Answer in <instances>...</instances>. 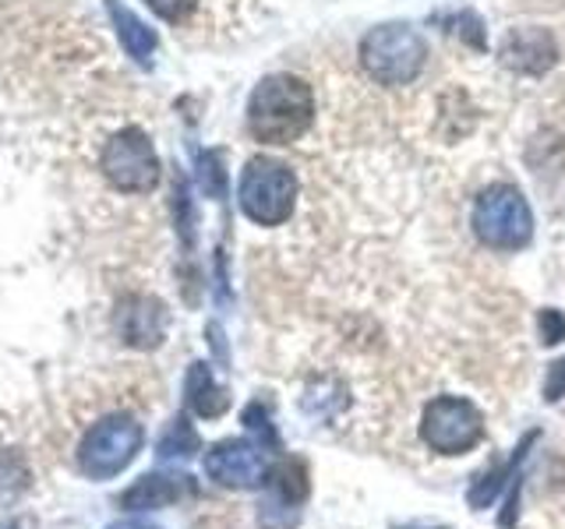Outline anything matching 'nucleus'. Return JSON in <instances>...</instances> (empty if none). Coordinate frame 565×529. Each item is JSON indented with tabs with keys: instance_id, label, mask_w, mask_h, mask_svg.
Instances as JSON below:
<instances>
[{
	"instance_id": "1",
	"label": "nucleus",
	"mask_w": 565,
	"mask_h": 529,
	"mask_svg": "<svg viewBox=\"0 0 565 529\" xmlns=\"http://www.w3.org/2000/svg\"><path fill=\"white\" fill-rule=\"evenodd\" d=\"M315 120V93L297 75H269L247 102V128L262 145H294Z\"/></svg>"
},
{
	"instance_id": "2",
	"label": "nucleus",
	"mask_w": 565,
	"mask_h": 529,
	"mask_svg": "<svg viewBox=\"0 0 565 529\" xmlns=\"http://www.w3.org/2000/svg\"><path fill=\"white\" fill-rule=\"evenodd\" d=\"M428 61V46L411 25H379L361 40V64L385 88L411 85Z\"/></svg>"
},
{
	"instance_id": "3",
	"label": "nucleus",
	"mask_w": 565,
	"mask_h": 529,
	"mask_svg": "<svg viewBox=\"0 0 565 529\" xmlns=\"http://www.w3.org/2000/svg\"><path fill=\"white\" fill-rule=\"evenodd\" d=\"M241 208L258 226H282L297 202V176L287 163L269 155H255L241 173Z\"/></svg>"
},
{
	"instance_id": "4",
	"label": "nucleus",
	"mask_w": 565,
	"mask_h": 529,
	"mask_svg": "<svg viewBox=\"0 0 565 529\" xmlns=\"http://www.w3.org/2000/svg\"><path fill=\"white\" fill-rule=\"evenodd\" d=\"M473 234L494 251H520L534 237V216L530 205L512 184L488 187L473 205Z\"/></svg>"
},
{
	"instance_id": "5",
	"label": "nucleus",
	"mask_w": 565,
	"mask_h": 529,
	"mask_svg": "<svg viewBox=\"0 0 565 529\" xmlns=\"http://www.w3.org/2000/svg\"><path fill=\"white\" fill-rule=\"evenodd\" d=\"M99 170L120 194H149L159 184V155L149 134L128 123L106 138L99 152Z\"/></svg>"
},
{
	"instance_id": "6",
	"label": "nucleus",
	"mask_w": 565,
	"mask_h": 529,
	"mask_svg": "<svg viewBox=\"0 0 565 529\" xmlns=\"http://www.w3.org/2000/svg\"><path fill=\"white\" fill-rule=\"evenodd\" d=\"M141 441H146V431H141L138 420L124 413L106 417L85 431L78 445V463L93 481H106V476H117L120 469H128L135 463Z\"/></svg>"
},
{
	"instance_id": "7",
	"label": "nucleus",
	"mask_w": 565,
	"mask_h": 529,
	"mask_svg": "<svg viewBox=\"0 0 565 529\" xmlns=\"http://www.w3.org/2000/svg\"><path fill=\"white\" fill-rule=\"evenodd\" d=\"M420 438L438 455H463L473 445H481L484 417L470 399L438 396L428 402V410L420 417Z\"/></svg>"
},
{
	"instance_id": "8",
	"label": "nucleus",
	"mask_w": 565,
	"mask_h": 529,
	"mask_svg": "<svg viewBox=\"0 0 565 529\" xmlns=\"http://www.w3.org/2000/svg\"><path fill=\"white\" fill-rule=\"evenodd\" d=\"M205 473L223 487L252 490L265 481V455L262 445L247 438H226L205 452Z\"/></svg>"
},
{
	"instance_id": "9",
	"label": "nucleus",
	"mask_w": 565,
	"mask_h": 529,
	"mask_svg": "<svg viewBox=\"0 0 565 529\" xmlns=\"http://www.w3.org/2000/svg\"><path fill=\"white\" fill-rule=\"evenodd\" d=\"M499 61L502 67L516 71V75H526V78H541L544 71H552L555 61H558V43L555 35L547 29H509L505 40L499 46Z\"/></svg>"
},
{
	"instance_id": "10",
	"label": "nucleus",
	"mask_w": 565,
	"mask_h": 529,
	"mask_svg": "<svg viewBox=\"0 0 565 529\" xmlns=\"http://www.w3.org/2000/svg\"><path fill=\"white\" fill-rule=\"evenodd\" d=\"M117 332H120V339L128 343V346H138V349H152L163 343V332H167V311L159 300L152 296H128V300H120V307H117Z\"/></svg>"
},
{
	"instance_id": "11",
	"label": "nucleus",
	"mask_w": 565,
	"mask_h": 529,
	"mask_svg": "<svg viewBox=\"0 0 565 529\" xmlns=\"http://www.w3.org/2000/svg\"><path fill=\"white\" fill-rule=\"evenodd\" d=\"M191 481L188 476H163V473H152L146 481H138L128 494L120 498L124 508H163L177 498L191 494Z\"/></svg>"
},
{
	"instance_id": "12",
	"label": "nucleus",
	"mask_w": 565,
	"mask_h": 529,
	"mask_svg": "<svg viewBox=\"0 0 565 529\" xmlns=\"http://www.w3.org/2000/svg\"><path fill=\"white\" fill-rule=\"evenodd\" d=\"M106 11H110V18H114L117 40L124 43V50H128L135 61L149 64L152 53H156V32L146 22H141L135 11L124 8L120 0H106Z\"/></svg>"
},
{
	"instance_id": "13",
	"label": "nucleus",
	"mask_w": 565,
	"mask_h": 529,
	"mask_svg": "<svg viewBox=\"0 0 565 529\" xmlns=\"http://www.w3.org/2000/svg\"><path fill=\"white\" fill-rule=\"evenodd\" d=\"M184 392H188V406H191V410L199 413V417H205V420L223 417L230 410L226 388L216 385V378H212V370L205 364H191Z\"/></svg>"
},
{
	"instance_id": "14",
	"label": "nucleus",
	"mask_w": 565,
	"mask_h": 529,
	"mask_svg": "<svg viewBox=\"0 0 565 529\" xmlns=\"http://www.w3.org/2000/svg\"><path fill=\"white\" fill-rule=\"evenodd\" d=\"M29 481H32V473L25 466V458L14 452H0V505L14 501L18 494L29 487Z\"/></svg>"
},
{
	"instance_id": "15",
	"label": "nucleus",
	"mask_w": 565,
	"mask_h": 529,
	"mask_svg": "<svg viewBox=\"0 0 565 529\" xmlns=\"http://www.w3.org/2000/svg\"><path fill=\"white\" fill-rule=\"evenodd\" d=\"M194 452H199V434H194V428L184 420V417H177L170 423V431L163 434V441H159V458H191Z\"/></svg>"
},
{
	"instance_id": "16",
	"label": "nucleus",
	"mask_w": 565,
	"mask_h": 529,
	"mask_svg": "<svg viewBox=\"0 0 565 529\" xmlns=\"http://www.w3.org/2000/svg\"><path fill=\"white\" fill-rule=\"evenodd\" d=\"M534 441H537V434H526V438H523V445L516 449V455H512V458H509V466H502V469H494L491 476L484 473V476H481V481H477V484H473V490H470V505H473V508H484V505H491V498H494V494H499V487L505 484V473H509L512 466H516V463H520V458L526 455V449H530V445H534Z\"/></svg>"
},
{
	"instance_id": "17",
	"label": "nucleus",
	"mask_w": 565,
	"mask_h": 529,
	"mask_svg": "<svg viewBox=\"0 0 565 529\" xmlns=\"http://www.w3.org/2000/svg\"><path fill=\"white\" fill-rule=\"evenodd\" d=\"M276 494L282 501H290V505H300L308 498V473L300 463H282L276 469Z\"/></svg>"
},
{
	"instance_id": "18",
	"label": "nucleus",
	"mask_w": 565,
	"mask_h": 529,
	"mask_svg": "<svg viewBox=\"0 0 565 529\" xmlns=\"http://www.w3.org/2000/svg\"><path fill=\"white\" fill-rule=\"evenodd\" d=\"M199 184L209 198H223L226 194V170H223V152H202L199 155Z\"/></svg>"
},
{
	"instance_id": "19",
	"label": "nucleus",
	"mask_w": 565,
	"mask_h": 529,
	"mask_svg": "<svg viewBox=\"0 0 565 529\" xmlns=\"http://www.w3.org/2000/svg\"><path fill=\"white\" fill-rule=\"evenodd\" d=\"M146 4L163 18V22H188V18L199 11L202 0H146Z\"/></svg>"
},
{
	"instance_id": "20",
	"label": "nucleus",
	"mask_w": 565,
	"mask_h": 529,
	"mask_svg": "<svg viewBox=\"0 0 565 529\" xmlns=\"http://www.w3.org/2000/svg\"><path fill=\"white\" fill-rule=\"evenodd\" d=\"M541 339H544V346H555V343L565 339V317H562V311L547 307L541 314Z\"/></svg>"
},
{
	"instance_id": "21",
	"label": "nucleus",
	"mask_w": 565,
	"mask_h": 529,
	"mask_svg": "<svg viewBox=\"0 0 565 529\" xmlns=\"http://www.w3.org/2000/svg\"><path fill=\"white\" fill-rule=\"evenodd\" d=\"M456 32L463 35V40L473 46V50H484V32H481V18H477L473 11H463L456 18Z\"/></svg>"
},
{
	"instance_id": "22",
	"label": "nucleus",
	"mask_w": 565,
	"mask_h": 529,
	"mask_svg": "<svg viewBox=\"0 0 565 529\" xmlns=\"http://www.w3.org/2000/svg\"><path fill=\"white\" fill-rule=\"evenodd\" d=\"M562 396H565V357L555 360L552 367H547V375H544V399L558 402Z\"/></svg>"
},
{
	"instance_id": "23",
	"label": "nucleus",
	"mask_w": 565,
	"mask_h": 529,
	"mask_svg": "<svg viewBox=\"0 0 565 529\" xmlns=\"http://www.w3.org/2000/svg\"><path fill=\"white\" fill-rule=\"evenodd\" d=\"M110 529H159V526H152V522H138V519H128V522H117V526H110Z\"/></svg>"
}]
</instances>
